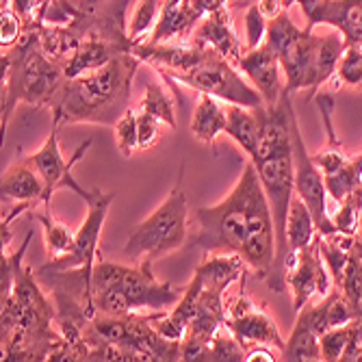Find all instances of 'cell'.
I'll list each match as a JSON object with an SVG mask.
<instances>
[{
  "instance_id": "28",
  "label": "cell",
  "mask_w": 362,
  "mask_h": 362,
  "mask_svg": "<svg viewBox=\"0 0 362 362\" xmlns=\"http://www.w3.org/2000/svg\"><path fill=\"white\" fill-rule=\"evenodd\" d=\"M330 81H332L334 89L362 85V48H358V46L345 48V52L339 61V68Z\"/></svg>"
},
{
  "instance_id": "18",
  "label": "cell",
  "mask_w": 362,
  "mask_h": 362,
  "mask_svg": "<svg viewBox=\"0 0 362 362\" xmlns=\"http://www.w3.org/2000/svg\"><path fill=\"white\" fill-rule=\"evenodd\" d=\"M119 52H130V50L119 46V44H111V42H105V40L87 37V40L81 42L78 50L63 63L65 78H78L83 74L93 72V70H100L103 65H107Z\"/></svg>"
},
{
  "instance_id": "1",
  "label": "cell",
  "mask_w": 362,
  "mask_h": 362,
  "mask_svg": "<svg viewBox=\"0 0 362 362\" xmlns=\"http://www.w3.org/2000/svg\"><path fill=\"white\" fill-rule=\"evenodd\" d=\"M195 217L200 230L193 247L204 254H237L256 278L267 280L272 276L278 254L276 223L252 163H245L235 189L221 202L197 209Z\"/></svg>"
},
{
  "instance_id": "15",
  "label": "cell",
  "mask_w": 362,
  "mask_h": 362,
  "mask_svg": "<svg viewBox=\"0 0 362 362\" xmlns=\"http://www.w3.org/2000/svg\"><path fill=\"white\" fill-rule=\"evenodd\" d=\"M306 26H334L345 37L347 46L362 48V0H325V3L302 9Z\"/></svg>"
},
{
  "instance_id": "16",
  "label": "cell",
  "mask_w": 362,
  "mask_h": 362,
  "mask_svg": "<svg viewBox=\"0 0 362 362\" xmlns=\"http://www.w3.org/2000/svg\"><path fill=\"white\" fill-rule=\"evenodd\" d=\"M191 42L202 46V48H211L215 52H219L221 57H226L230 63H239V59L243 57V46L235 33L233 26V18H230V9L221 7L209 16H204L200 20V24L195 26Z\"/></svg>"
},
{
  "instance_id": "32",
  "label": "cell",
  "mask_w": 362,
  "mask_h": 362,
  "mask_svg": "<svg viewBox=\"0 0 362 362\" xmlns=\"http://www.w3.org/2000/svg\"><path fill=\"white\" fill-rule=\"evenodd\" d=\"M24 35V20L22 16L13 9H0V44H3V50L16 46Z\"/></svg>"
},
{
  "instance_id": "9",
  "label": "cell",
  "mask_w": 362,
  "mask_h": 362,
  "mask_svg": "<svg viewBox=\"0 0 362 362\" xmlns=\"http://www.w3.org/2000/svg\"><path fill=\"white\" fill-rule=\"evenodd\" d=\"M61 126H63L61 119L52 115V124H50V130H48L46 141L42 144V148H40L37 152H33V154L24 156V160L44 178V182H46V200H48V202H52V195H54L57 191H61V189H68V191L76 193V195L81 197V200L87 202L89 197H91V189L81 187V185L76 182L72 170L78 165V160L85 156V152L91 148L93 141H91V139L83 141V144L76 148L74 156H72L70 160H65V158H63V152H61V148H59V130H61Z\"/></svg>"
},
{
  "instance_id": "36",
  "label": "cell",
  "mask_w": 362,
  "mask_h": 362,
  "mask_svg": "<svg viewBox=\"0 0 362 362\" xmlns=\"http://www.w3.org/2000/svg\"><path fill=\"white\" fill-rule=\"evenodd\" d=\"M258 7L262 13H265L267 20H274L276 16H280L284 11L282 0H258Z\"/></svg>"
},
{
  "instance_id": "5",
  "label": "cell",
  "mask_w": 362,
  "mask_h": 362,
  "mask_svg": "<svg viewBox=\"0 0 362 362\" xmlns=\"http://www.w3.org/2000/svg\"><path fill=\"white\" fill-rule=\"evenodd\" d=\"M189 233V202L182 189V172L170 195L144 221L128 233L124 256L128 262H154L180 250Z\"/></svg>"
},
{
  "instance_id": "11",
  "label": "cell",
  "mask_w": 362,
  "mask_h": 362,
  "mask_svg": "<svg viewBox=\"0 0 362 362\" xmlns=\"http://www.w3.org/2000/svg\"><path fill=\"white\" fill-rule=\"evenodd\" d=\"M291 141H293V165H295V193H298L304 204L310 209L319 235H334V223L327 215V191L323 172L308 154L298 115H291Z\"/></svg>"
},
{
  "instance_id": "8",
  "label": "cell",
  "mask_w": 362,
  "mask_h": 362,
  "mask_svg": "<svg viewBox=\"0 0 362 362\" xmlns=\"http://www.w3.org/2000/svg\"><path fill=\"white\" fill-rule=\"evenodd\" d=\"M163 78H165V83L174 81L178 85L191 87L200 93L215 95L217 100L226 105H239V107H250V109L265 105L262 95L256 91L252 83L243 78L237 65L230 63L226 57H221L219 52L211 48H206L200 63L193 65L189 72L178 74V76H163Z\"/></svg>"
},
{
  "instance_id": "31",
  "label": "cell",
  "mask_w": 362,
  "mask_h": 362,
  "mask_svg": "<svg viewBox=\"0 0 362 362\" xmlns=\"http://www.w3.org/2000/svg\"><path fill=\"white\" fill-rule=\"evenodd\" d=\"M211 347H213V360L215 362H223V360L239 362V360H245V347L237 341V337L230 332L226 325L213 337Z\"/></svg>"
},
{
  "instance_id": "23",
  "label": "cell",
  "mask_w": 362,
  "mask_h": 362,
  "mask_svg": "<svg viewBox=\"0 0 362 362\" xmlns=\"http://www.w3.org/2000/svg\"><path fill=\"white\" fill-rule=\"evenodd\" d=\"M280 360H321L319 334L313 330V325L302 313H298V321H295L291 337L286 339Z\"/></svg>"
},
{
  "instance_id": "14",
  "label": "cell",
  "mask_w": 362,
  "mask_h": 362,
  "mask_svg": "<svg viewBox=\"0 0 362 362\" xmlns=\"http://www.w3.org/2000/svg\"><path fill=\"white\" fill-rule=\"evenodd\" d=\"M237 68L262 95L265 107H276L282 100L284 81L280 74V57L267 42L254 50H245L237 63Z\"/></svg>"
},
{
  "instance_id": "6",
  "label": "cell",
  "mask_w": 362,
  "mask_h": 362,
  "mask_svg": "<svg viewBox=\"0 0 362 362\" xmlns=\"http://www.w3.org/2000/svg\"><path fill=\"white\" fill-rule=\"evenodd\" d=\"M345 48V37L339 30L317 35L308 26L302 28L300 35L278 52L284 74V91L295 93L302 89H317L327 83L334 76Z\"/></svg>"
},
{
  "instance_id": "20",
  "label": "cell",
  "mask_w": 362,
  "mask_h": 362,
  "mask_svg": "<svg viewBox=\"0 0 362 362\" xmlns=\"http://www.w3.org/2000/svg\"><path fill=\"white\" fill-rule=\"evenodd\" d=\"M226 126H228V111L221 107V100H217L215 95L200 93V100H197L191 117L193 139H197L204 146H213L217 137L226 133Z\"/></svg>"
},
{
  "instance_id": "40",
  "label": "cell",
  "mask_w": 362,
  "mask_h": 362,
  "mask_svg": "<svg viewBox=\"0 0 362 362\" xmlns=\"http://www.w3.org/2000/svg\"><path fill=\"white\" fill-rule=\"evenodd\" d=\"M93 3H103V0H93Z\"/></svg>"
},
{
  "instance_id": "13",
  "label": "cell",
  "mask_w": 362,
  "mask_h": 362,
  "mask_svg": "<svg viewBox=\"0 0 362 362\" xmlns=\"http://www.w3.org/2000/svg\"><path fill=\"white\" fill-rule=\"evenodd\" d=\"M247 274L239 280V295L235 300L226 302V327L237 337V341L247 349L252 345H269L276 349H284L286 341L282 339L274 317L252 298H247L243 284Z\"/></svg>"
},
{
  "instance_id": "19",
  "label": "cell",
  "mask_w": 362,
  "mask_h": 362,
  "mask_svg": "<svg viewBox=\"0 0 362 362\" xmlns=\"http://www.w3.org/2000/svg\"><path fill=\"white\" fill-rule=\"evenodd\" d=\"M228 126L226 135L233 137L235 144L252 158L258 152V144L262 137V107L250 109L239 105H228Z\"/></svg>"
},
{
  "instance_id": "27",
  "label": "cell",
  "mask_w": 362,
  "mask_h": 362,
  "mask_svg": "<svg viewBox=\"0 0 362 362\" xmlns=\"http://www.w3.org/2000/svg\"><path fill=\"white\" fill-rule=\"evenodd\" d=\"M139 111L144 113H150L154 115L156 119H160L168 128H176L178 122H176V109H174V100L163 91V87L150 83L146 87V93L139 103Z\"/></svg>"
},
{
  "instance_id": "2",
  "label": "cell",
  "mask_w": 362,
  "mask_h": 362,
  "mask_svg": "<svg viewBox=\"0 0 362 362\" xmlns=\"http://www.w3.org/2000/svg\"><path fill=\"white\" fill-rule=\"evenodd\" d=\"M291 93L284 91L276 107L262 105V137L258 152L250 158L256 168L262 189L272 204L278 254L267 284L272 291H284V260H286V219L295 197V165H293V141H291V115H293Z\"/></svg>"
},
{
  "instance_id": "33",
  "label": "cell",
  "mask_w": 362,
  "mask_h": 362,
  "mask_svg": "<svg viewBox=\"0 0 362 362\" xmlns=\"http://www.w3.org/2000/svg\"><path fill=\"white\" fill-rule=\"evenodd\" d=\"M137 122H139V150L154 148L158 144V139L163 137V128H165V124L139 109H137Z\"/></svg>"
},
{
  "instance_id": "4",
  "label": "cell",
  "mask_w": 362,
  "mask_h": 362,
  "mask_svg": "<svg viewBox=\"0 0 362 362\" xmlns=\"http://www.w3.org/2000/svg\"><path fill=\"white\" fill-rule=\"evenodd\" d=\"M3 133L20 103L33 107H52L59 95L65 72L40 48V22H24L22 40L3 50Z\"/></svg>"
},
{
  "instance_id": "17",
  "label": "cell",
  "mask_w": 362,
  "mask_h": 362,
  "mask_svg": "<svg viewBox=\"0 0 362 362\" xmlns=\"http://www.w3.org/2000/svg\"><path fill=\"white\" fill-rule=\"evenodd\" d=\"M0 197L3 202H24L30 204L33 211H35L40 204H50L46 200V182L44 178L33 170L28 163L24 160V156L7 168V172L3 174V180H0Z\"/></svg>"
},
{
  "instance_id": "26",
  "label": "cell",
  "mask_w": 362,
  "mask_h": 362,
  "mask_svg": "<svg viewBox=\"0 0 362 362\" xmlns=\"http://www.w3.org/2000/svg\"><path fill=\"white\" fill-rule=\"evenodd\" d=\"M334 230L339 235L356 237L360 230V219H362V185L351 191L345 200L337 206V211L330 215Z\"/></svg>"
},
{
  "instance_id": "21",
  "label": "cell",
  "mask_w": 362,
  "mask_h": 362,
  "mask_svg": "<svg viewBox=\"0 0 362 362\" xmlns=\"http://www.w3.org/2000/svg\"><path fill=\"white\" fill-rule=\"evenodd\" d=\"M317 235H319V230H317L310 209L304 204L302 197L295 193L291 209H288V219H286V250H288V254L310 245Z\"/></svg>"
},
{
  "instance_id": "22",
  "label": "cell",
  "mask_w": 362,
  "mask_h": 362,
  "mask_svg": "<svg viewBox=\"0 0 362 362\" xmlns=\"http://www.w3.org/2000/svg\"><path fill=\"white\" fill-rule=\"evenodd\" d=\"M33 213H35V217L40 219V223L44 228V245H46V254L50 258H59L63 254L72 252L76 235L65 223H61L59 219L52 217L50 204H40Z\"/></svg>"
},
{
  "instance_id": "24",
  "label": "cell",
  "mask_w": 362,
  "mask_h": 362,
  "mask_svg": "<svg viewBox=\"0 0 362 362\" xmlns=\"http://www.w3.org/2000/svg\"><path fill=\"white\" fill-rule=\"evenodd\" d=\"M81 37L72 28L65 26H50L40 22V48L57 63H65L81 46Z\"/></svg>"
},
{
  "instance_id": "7",
  "label": "cell",
  "mask_w": 362,
  "mask_h": 362,
  "mask_svg": "<svg viewBox=\"0 0 362 362\" xmlns=\"http://www.w3.org/2000/svg\"><path fill=\"white\" fill-rule=\"evenodd\" d=\"M115 288L128 300L133 313H163L176 306L182 291L170 282H160L152 274V262L119 265L98 258L89 269V293ZM89 298V295H87Z\"/></svg>"
},
{
  "instance_id": "39",
  "label": "cell",
  "mask_w": 362,
  "mask_h": 362,
  "mask_svg": "<svg viewBox=\"0 0 362 362\" xmlns=\"http://www.w3.org/2000/svg\"><path fill=\"white\" fill-rule=\"evenodd\" d=\"M360 241H362V219H360Z\"/></svg>"
},
{
  "instance_id": "35",
  "label": "cell",
  "mask_w": 362,
  "mask_h": 362,
  "mask_svg": "<svg viewBox=\"0 0 362 362\" xmlns=\"http://www.w3.org/2000/svg\"><path fill=\"white\" fill-rule=\"evenodd\" d=\"M191 3H193L195 11L200 13V18H204V16L217 11V9H221V7H228V0H191Z\"/></svg>"
},
{
  "instance_id": "3",
  "label": "cell",
  "mask_w": 362,
  "mask_h": 362,
  "mask_svg": "<svg viewBox=\"0 0 362 362\" xmlns=\"http://www.w3.org/2000/svg\"><path fill=\"white\" fill-rule=\"evenodd\" d=\"M141 59L133 52H119L100 70L78 78H65L59 95L50 107L61 124H100L115 126V122L130 109L133 78Z\"/></svg>"
},
{
  "instance_id": "10",
  "label": "cell",
  "mask_w": 362,
  "mask_h": 362,
  "mask_svg": "<svg viewBox=\"0 0 362 362\" xmlns=\"http://www.w3.org/2000/svg\"><path fill=\"white\" fill-rule=\"evenodd\" d=\"M330 269L321 254V235L304 250L291 252L284 260V284L293 295V310L298 315L315 298L323 300L332 293Z\"/></svg>"
},
{
  "instance_id": "34",
  "label": "cell",
  "mask_w": 362,
  "mask_h": 362,
  "mask_svg": "<svg viewBox=\"0 0 362 362\" xmlns=\"http://www.w3.org/2000/svg\"><path fill=\"white\" fill-rule=\"evenodd\" d=\"M245 360L254 362V360H265V362H276L280 358H276V354L269 349V345H252L245 349Z\"/></svg>"
},
{
  "instance_id": "30",
  "label": "cell",
  "mask_w": 362,
  "mask_h": 362,
  "mask_svg": "<svg viewBox=\"0 0 362 362\" xmlns=\"http://www.w3.org/2000/svg\"><path fill=\"white\" fill-rule=\"evenodd\" d=\"M243 26H245V46H243L245 50H254V48L265 44L269 20L265 18V13L260 11L258 3H254L245 9Z\"/></svg>"
},
{
  "instance_id": "29",
  "label": "cell",
  "mask_w": 362,
  "mask_h": 362,
  "mask_svg": "<svg viewBox=\"0 0 362 362\" xmlns=\"http://www.w3.org/2000/svg\"><path fill=\"white\" fill-rule=\"evenodd\" d=\"M115 141L122 156H133L135 150H139V122H137V109H128L117 122H115Z\"/></svg>"
},
{
  "instance_id": "37",
  "label": "cell",
  "mask_w": 362,
  "mask_h": 362,
  "mask_svg": "<svg viewBox=\"0 0 362 362\" xmlns=\"http://www.w3.org/2000/svg\"><path fill=\"white\" fill-rule=\"evenodd\" d=\"M319 3H325V0H298L300 9H306V7H313V5H319Z\"/></svg>"
},
{
  "instance_id": "38",
  "label": "cell",
  "mask_w": 362,
  "mask_h": 362,
  "mask_svg": "<svg viewBox=\"0 0 362 362\" xmlns=\"http://www.w3.org/2000/svg\"><path fill=\"white\" fill-rule=\"evenodd\" d=\"M282 5H284V9L288 11V9H291L293 5H298V0H282Z\"/></svg>"
},
{
  "instance_id": "12",
  "label": "cell",
  "mask_w": 362,
  "mask_h": 362,
  "mask_svg": "<svg viewBox=\"0 0 362 362\" xmlns=\"http://www.w3.org/2000/svg\"><path fill=\"white\" fill-rule=\"evenodd\" d=\"M115 200V193H105L100 189H91V197L85 202L87 215L81 228L76 230V241L72 252L63 254L59 258H50L42 269L46 272H68V269H91L95 258H100V235L107 219V213L111 209V202Z\"/></svg>"
},
{
  "instance_id": "25",
  "label": "cell",
  "mask_w": 362,
  "mask_h": 362,
  "mask_svg": "<svg viewBox=\"0 0 362 362\" xmlns=\"http://www.w3.org/2000/svg\"><path fill=\"white\" fill-rule=\"evenodd\" d=\"M163 0H137L133 16L128 20V40L130 46L150 42L152 33L158 24Z\"/></svg>"
}]
</instances>
